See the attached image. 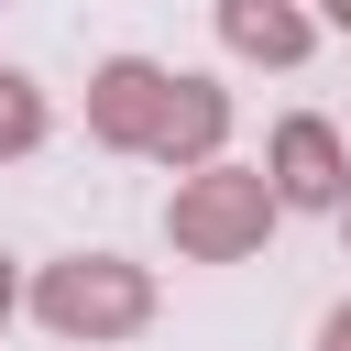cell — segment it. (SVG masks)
<instances>
[{
    "label": "cell",
    "mask_w": 351,
    "mask_h": 351,
    "mask_svg": "<svg viewBox=\"0 0 351 351\" xmlns=\"http://www.w3.org/2000/svg\"><path fill=\"white\" fill-rule=\"evenodd\" d=\"M274 219H285V197L263 165H208V176H176V197H165V241L186 263H252Z\"/></svg>",
    "instance_id": "1"
},
{
    "label": "cell",
    "mask_w": 351,
    "mask_h": 351,
    "mask_svg": "<svg viewBox=\"0 0 351 351\" xmlns=\"http://www.w3.org/2000/svg\"><path fill=\"white\" fill-rule=\"evenodd\" d=\"M22 307H33L55 340H143V329H154V274L121 263V252H66V263L33 274Z\"/></svg>",
    "instance_id": "2"
},
{
    "label": "cell",
    "mask_w": 351,
    "mask_h": 351,
    "mask_svg": "<svg viewBox=\"0 0 351 351\" xmlns=\"http://www.w3.org/2000/svg\"><path fill=\"white\" fill-rule=\"evenodd\" d=\"M165 110H176V66H154V55H110L88 77V132L110 154H154L165 143Z\"/></svg>",
    "instance_id": "3"
},
{
    "label": "cell",
    "mask_w": 351,
    "mask_h": 351,
    "mask_svg": "<svg viewBox=\"0 0 351 351\" xmlns=\"http://www.w3.org/2000/svg\"><path fill=\"white\" fill-rule=\"evenodd\" d=\"M263 176H274L285 208H351V143H340L318 110H285V121H274Z\"/></svg>",
    "instance_id": "4"
},
{
    "label": "cell",
    "mask_w": 351,
    "mask_h": 351,
    "mask_svg": "<svg viewBox=\"0 0 351 351\" xmlns=\"http://www.w3.org/2000/svg\"><path fill=\"white\" fill-rule=\"evenodd\" d=\"M219 143H230V88H219V77H176V110H165V143H154V165H176V176H208V165H219Z\"/></svg>",
    "instance_id": "5"
},
{
    "label": "cell",
    "mask_w": 351,
    "mask_h": 351,
    "mask_svg": "<svg viewBox=\"0 0 351 351\" xmlns=\"http://www.w3.org/2000/svg\"><path fill=\"white\" fill-rule=\"evenodd\" d=\"M219 44H230V55H252V66H307L318 22H307L296 0H219Z\"/></svg>",
    "instance_id": "6"
},
{
    "label": "cell",
    "mask_w": 351,
    "mask_h": 351,
    "mask_svg": "<svg viewBox=\"0 0 351 351\" xmlns=\"http://www.w3.org/2000/svg\"><path fill=\"white\" fill-rule=\"evenodd\" d=\"M55 132V110H44V88L22 77V66H0V165H22L33 143Z\"/></svg>",
    "instance_id": "7"
},
{
    "label": "cell",
    "mask_w": 351,
    "mask_h": 351,
    "mask_svg": "<svg viewBox=\"0 0 351 351\" xmlns=\"http://www.w3.org/2000/svg\"><path fill=\"white\" fill-rule=\"evenodd\" d=\"M318 351H351V307H329V318H318Z\"/></svg>",
    "instance_id": "8"
},
{
    "label": "cell",
    "mask_w": 351,
    "mask_h": 351,
    "mask_svg": "<svg viewBox=\"0 0 351 351\" xmlns=\"http://www.w3.org/2000/svg\"><path fill=\"white\" fill-rule=\"evenodd\" d=\"M22 296H33V285H22V274H11V252H0V318H11Z\"/></svg>",
    "instance_id": "9"
},
{
    "label": "cell",
    "mask_w": 351,
    "mask_h": 351,
    "mask_svg": "<svg viewBox=\"0 0 351 351\" xmlns=\"http://www.w3.org/2000/svg\"><path fill=\"white\" fill-rule=\"evenodd\" d=\"M318 22H340V33H351V0H318Z\"/></svg>",
    "instance_id": "10"
},
{
    "label": "cell",
    "mask_w": 351,
    "mask_h": 351,
    "mask_svg": "<svg viewBox=\"0 0 351 351\" xmlns=\"http://www.w3.org/2000/svg\"><path fill=\"white\" fill-rule=\"evenodd\" d=\"M340 230H351V208H340Z\"/></svg>",
    "instance_id": "11"
}]
</instances>
